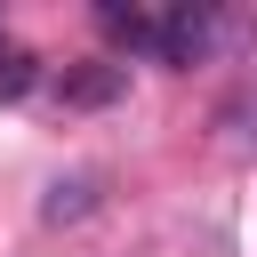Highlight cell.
<instances>
[{
  "label": "cell",
  "instance_id": "cell-1",
  "mask_svg": "<svg viewBox=\"0 0 257 257\" xmlns=\"http://www.w3.org/2000/svg\"><path fill=\"white\" fill-rule=\"evenodd\" d=\"M233 40H249V16H225V8H161V48H153V64H177V72H193V64H217Z\"/></svg>",
  "mask_w": 257,
  "mask_h": 257
},
{
  "label": "cell",
  "instance_id": "cell-2",
  "mask_svg": "<svg viewBox=\"0 0 257 257\" xmlns=\"http://www.w3.org/2000/svg\"><path fill=\"white\" fill-rule=\"evenodd\" d=\"M120 96H128V64H112V56H80V64L56 72V104L64 112H104Z\"/></svg>",
  "mask_w": 257,
  "mask_h": 257
},
{
  "label": "cell",
  "instance_id": "cell-3",
  "mask_svg": "<svg viewBox=\"0 0 257 257\" xmlns=\"http://www.w3.org/2000/svg\"><path fill=\"white\" fill-rule=\"evenodd\" d=\"M96 32H104L112 48H128V56H153V48H161V16H153V8H137V0H128V8H120V0H104V8H96Z\"/></svg>",
  "mask_w": 257,
  "mask_h": 257
},
{
  "label": "cell",
  "instance_id": "cell-4",
  "mask_svg": "<svg viewBox=\"0 0 257 257\" xmlns=\"http://www.w3.org/2000/svg\"><path fill=\"white\" fill-rule=\"evenodd\" d=\"M88 209H96V177H56V185H48V201H40V217H48V225H80Z\"/></svg>",
  "mask_w": 257,
  "mask_h": 257
},
{
  "label": "cell",
  "instance_id": "cell-5",
  "mask_svg": "<svg viewBox=\"0 0 257 257\" xmlns=\"http://www.w3.org/2000/svg\"><path fill=\"white\" fill-rule=\"evenodd\" d=\"M32 88H40V56L24 40H0V104H24Z\"/></svg>",
  "mask_w": 257,
  "mask_h": 257
}]
</instances>
